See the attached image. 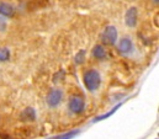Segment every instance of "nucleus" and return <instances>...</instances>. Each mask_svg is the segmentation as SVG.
Wrapping results in <instances>:
<instances>
[{
  "instance_id": "f257e3e1",
  "label": "nucleus",
  "mask_w": 159,
  "mask_h": 139,
  "mask_svg": "<svg viewBox=\"0 0 159 139\" xmlns=\"http://www.w3.org/2000/svg\"><path fill=\"white\" fill-rule=\"evenodd\" d=\"M101 83L100 74L96 70H89L84 74V84L89 91H95L99 89Z\"/></svg>"
},
{
  "instance_id": "f03ea898",
  "label": "nucleus",
  "mask_w": 159,
  "mask_h": 139,
  "mask_svg": "<svg viewBox=\"0 0 159 139\" xmlns=\"http://www.w3.org/2000/svg\"><path fill=\"white\" fill-rule=\"evenodd\" d=\"M101 39H102V42L105 44H109V46L115 44V42L117 41V30H116V27L107 26L104 30L102 35H101Z\"/></svg>"
},
{
  "instance_id": "7ed1b4c3",
  "label": "nucleus",
  "mask_w": 159,
  "mask_h": 139,
  "mask_svg": "<svg viewBox=\"0 0 159 139\" xmlns=\"http://www.w3.org/2000/svg\"><path fill=\"white\" fill-rule=\"evenodd\" d=\"M85 107V102L84 99L80 96H72L69 100V110L73 113H81L84 111Z\"/></svg>"
},
{
  "instance_id": "20e7f679",
  "label": "nucleus",
  "mask_w": 159,
  "mask_h": 139,
  "mask_svg": "<svg viewBox=\"0 0 159 139\" xmlns=\"http://www.w3.org/2000/svg\"><path fill=\"white\" fill-rule=\"evenodd\" d=\"M62 97H63L62 91L58 90V89H53L47 96V104L49 105L51 107H56V106H58L61 104Z\"/></svg>"
},
{
  "instance_id": "39448f33",
  "label": "nucleus",
  "mask_w": 159,
  "mask_h": 139,
  "mask_svg": "<svg viewBox=\"0 0 159 139\" xmlns=\"http://www.w3.org/2000/svg\"><path fill=\"white\" fill-rule=\"evenodd\" d=\"M125 22L129 27L136 26V24H137V9L136 7H131L127 10L126 16H125Z\"/></svg>"
},
{
  "instance_id": "423d86ee",
  "label": "nucleus",
  "mask_w": 159,
  "mask_h": 139,
  "mask_svg": "<svg viewBox=\"0 0 159 139\" xmlns=\"http://www.w3.org/2000/svg\"><path fill=\"white\" fill-rule=\"evenodd\" d=\"M133 48V44H132V41L128 38V37H123L122 39H120L119 42V51L123 54H127L132 51Z\"/></svg>"
},
{
  "instance_id": "0eeeda50",
  "label": "nucleus",
  "mask_w": 159,
  "mask_h": 139,
  "mask_svg": "<svg viewBox=\"0 0 159 139\" xmlns=\"http://www.w3.org/2000/svg\"><path fill=\"white\" fill-rule=\"evenodd\" d=\"M14 7L6 2H0V15L5 16V17H12L14 16Z\"/></svg>"
},
{
  "instance_id": "6e6552de",
  "label": "nucleus",
  "mask_w": 159,
  "mask_h": 139,
  "mask_svg": "<svg viewBox=\"0 0 159 139\" xmlns=\"http://www.w3.org/2000/svg\"><path fill=\"white\" fill-rule=\"evenodd\" d=\"M35 118H36V112L32 107L25 108L21 113V119L22 121H35Z\"/></svg>"
},
{
  "instance_id": "1a4fd4ad",
  "label": "nucleus",
  "mask_w": 159,
  "mask_h": 139,
  "mask_svg": "<svg viewBox=\"0 0 159 139\" xmlns=\"http://www.w3.org/2000/svg\"><path fill=\"white\" fill-rule=\"evenodd\" d=\"M93 56H94L95 58H98V59H104V58L106 57V52H105V49H104L102 46L98 44V46H95L94 49H93Z\"/></svg>"
},
{
  "instance_id": "9d476101",
  "label": "nucleus",
  "mask_w": 159,
  "mask_h": 139,
  "mask_svg": "<svg viewBox=\"0 0 159 139\" xmlns=\"http://www.w3.org/2000/svg\"><path fill=\"white\" fill-rule=\"evenodd\" d=\"M10 57V52L7 48H0V62H6Z\"/></svg>"
},
{
  "instance_id": "9b49d317",
  "label": "nucleus",
  "mask_w": 159,
  "mask_h": 139,
  "mask_svg": "<svg viewBox=\"0 0 159 139\" xmlns=\"http://www.w3.org/2000/svg\"><path fill=\"white\" fill-rule=\"evenodd\" d=\"M120 106H121V104H120V105H117V106H116V107H114V108H112V110H111V111H110V112H107V113H106V114H104V116H100V117H98V118H96V119H95V121H101V119H104V118H107V117H110V116H111V114H112V113H114V112H115V111H116V110H117V108H119Z\"/></svg>"
},
{
  "instance_id": "f8f14e48",
  "label": "nucleus",
  "mask_w": 159,
  "mask_h": 139,
  "mask_svg": "<svg viewBox=\"0 0 159 139\" xmlns=\"http://www.w3.org/2000/svg\"><path fill=\"white\" fill-rule=\"evenodd\" d=\"M84 56H85V51H80L79 53L77 54V57H75V62H77V63H83Z\"/></svg>"
},
{
  "instance_id": "ddd939ff",
  "label": "nucleus",
  "mask_w": 159,
  "mask_h": 139,
  "mask_svg": "<svg viewBox=\"0 0 159 139\" xmlns=\"http://www.w3.org/2000/svg\"><path fill=\"white\" fill-rule=\"evenodd\" d=\"M75 134H78V131H74V132H70V133H67V134H64V136H61V138H66V137H73V136H75Z\"/></svg>"
},
{
  "instance_id": "4468645a",
  "label": "nucleus",
  "mask_w": 159,
  "mask_h": 139,
  "mask_svg": "<svg viewBox=\"0 0 159 139\" xmlns=\"http://www.w3.org/2000/svg\"><path fill=\"white\" fill-rule=\"evenodd\" d=\"M156 25L158 26V15H157V17H156Z\"/></svg>"
},
{
  "instance_id": "2eb2a0df",
  "label": "nucleus",
  "mask_w": 159,
  "mask_h": 139,
  "mask_svg": "<svg viewBox=\"0 0 159 139\" xmlns=\"http://www.w3.org/2000/svg\"><path fill=\"white\" fill-rule=\"evenodd\" d=\"M153 1H154V2H157V4H158V0H153Z\"/></svg>"
}]
</instances>
